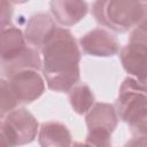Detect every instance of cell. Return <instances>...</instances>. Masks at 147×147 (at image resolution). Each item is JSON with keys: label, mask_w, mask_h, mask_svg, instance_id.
<instances>
[{"label": "cell", "mask_w": 147, "mask_h": 147, "mask_svg": "<svg viewBox=\"0 0 147 147\" xmlns=\"http://www.w3.org/2000/svg\"><path fill=\"white\" fill-rule=\"evenodd\" d=\"M71 147H91L87 142H74V145H71Z\"/></svg>", "instance_id": "cell-20"}, {"label": "cell", "mask_w": 147, "mask_h": 147, "mask_svg": "<svg viewBox=\"0 0 147 147\" xmlns=\"http://www.w3.org/2000/svg\"><path fill=\"white\" fill-rule=\"evenodd\" d=\"M40 147H71V134L68 127L56 121L41 124L38 134Z\"/></svg>", "instance_id": "cell-12"}, {"label": "cell", "mask_w": 147, "mask_h": 147, "mask_svg": "<svg viewBox=\"0 0 147 147\" xmlns=\"http://www.w3.org/2000/svg\"><path fill=\"white\" fill-rule=\"evenodd\" d=\"M85 122L88 131L100 130L113 133L117 126L118 117L115 108L105 102L95 103L85 117Z\"/></svg>", "instance_id": "cell-10"}, {"label": "cell", "mask_w": 147, "mask_h": 147, "mask_svg": "<svg viewBox=\"0 0 147 147\" xmlns=\"http://www.w3.org/2000/svg\"><path fill=\"white\" fill-rule=\"evenodd\" d=\"M28 47L23 32L15 26H7L0 30V62H7L20 54Z\"/></svg>", "instance_id": "cell-11"}, {"label": "cell", "mask_w": 147, "mask_h": 147, "mask_svg": "<svg viewBox=\"0 0 147 147\" xmlns=\"http://www.w3.org/2000/svg\"><path fill=\"white\" fill-rule=\"evenodd\" d=\"M85 142L91 147H111V133L100 130L88 131Z\"/></svg>", "instance_id": "cell-16"}, {"label": "cell", "mask_w": 147, "mask_h": 147, "mask_svg": "<svg viewBox=\"0 0 147 147\" xmlns=\"http://www.w3.org/2000/svg\"><path fill=\"white\" fill-rule=\"evenodd\" d=\"M2 125L11 147L30 144L37 137L38 122L36 117L24 108L10 111L6 116Z\"/></svg>", "instance_id": "cell-5"}, {"label": "cell", "mask_w": 147, "mask_h": 147, "mask_svg": "<svg viewBox=\"0 0 147 147\" xmlns=\"http://www.w3.org/2000/svg\"><path fill=\"white\" fill-rule=\"evenodd\" d=\"M8 83L17 102L21 103L37 100L45 91V80L36 70L20 71L9 77Z\"/></svg>", "instance_id": "cell-6"}, {"label": "cell", "mask_w": 147, "mask_h": 147, "mask_svg": "<svg viewBox=\"0 0 147 147\" xmlns=\"http://www.w3.org/2000/svg\"><path fill=\"white\" fill-rule=\"evenodd\" d=\"M52 14L60 24L71 26L78 23L87 14V3L78 0H55L51 1Z\"/></svg>", "instance_id": "cell-9"}, {"label": "cell", "mask_w": 147, "mask_h": 147, "mask_svg": "<svg viewBox=\"0 0 147 147\" xmlns=\"http://www.w3.org/2000/svg\"><path fill=\"white\" fill-rule=\"evenodd\" d=\"M79 44L84 53L92 56L108 57L117 54L119 51V44L116 37L101 28L93 29L85 33L79 39Z\"/></svg>", "instance_id": "cell-7"}, {"label": "cell", "mask_w": 147, "mask_h": 147, "mask_svg": "<svg viewBox=\"0 0 147 147\" xmlns=\"http://www.w3.org/2000/svg\"><path fill=\"white\" fill-rule=\"evenodd\" d=\"M0 147H11L10 144H9V140H8L7 136L5 133L2 123H0Z\"/></svg>", "instance_id": "cell-19"}, {"label": "cell", "mask_w": 147, "mask_h": 147, "mask_svg": "<svg viewBox=\"0 0 147 147\" xmlns=\"http://www.w3.org/2000/svg\"><path fill=\"white\" fill-rule=\"evenodd\" d=\"M14 8L10 2L0 0V30L9 26L13 17Z\"/></svg>", "instance_id": "cell-17"}, {"label": "cell", "mask_w": 147, "mask_h": 147, "mask_svg": "<svg viewBox=\"0 0 147 147\" xmlns=\"http://www.w3.org/2000/svg\"><path fill=\"white\" fill-rule=\"evenodd\" d=\"M40 69H41V57L38 51L30 46H28L25 51L15 59L7 62H0V74L8 78L20 71H24V70L39 71Z\"/></svg>", "instance_id": "cell-13"}, {"label": "cell", "mask_w": 147, "mask_h": 147, "mask_svg": "<svg viewBox=\"0 0 147 147\" xmlns=\"http://www.w3.org/2000/svg\"><path fill=\"white\" fill-rule=\"evenodd\" d=\"M146 55L147 32L146 21L140 23L132 31L129 42L121 49L119 57L124 70L132 78L146 84Z\"/></svg>", "instance_id": "cell-4"}, {"label": "cell", "mask_w": 147, "mask_h": 147, "mask_svg": "<svg viewBox=\"0 0 147 147\" xmlns=\"http://www.w3.org/2000/svg\"><path fill=\"white\" fill-rule=\"evenodd\" d=\"M69 101L75 110V113L83 115L88 113L94 103V94L88 85L86 84H76L68 92Z\"/></svg>", "instance_id": "cell-14"}, {"label": "cell", "mask_w": 147, "mask_h": 147, "mask_svg": "<svg viewBox=\"0 0 147 147\" xmlns=\"http://www.w3.org/2000/svg\"><path fill=\"white\" fill-rule=\"evenodd\" d=\"M56 28L55 22L48 14L38 13L29 18L24 31V38L30 45L41 48Z\"/></svg>", "instance_id": "cell-8"}, {"label": "cell", "mask_w": 147, "mask_h": 147, "mask_svg": "<svg viewBox=\"0 0 147 147\" xmlns=\"http://www.w3.org/2000/svg\"><path fill=\"white\" fill-rule=\"evenodd\" d=\"M41 69L49 90L69 92L79 80V46L72 33L56 28L41 46Z\"/></svg>", "instance_id": "cell-1"}, {"label": "cell", "mask_w": 147, "mask_h": 147, "mask_svg": "<svg viewBox=\"0 0 147 147\" xmlns=\"http://www.w3.org/2000/svg\"><path fill=\"white\" fill-rule=\"evenodd\" d=\"M17 103L8 80L0 78V119L13 111Z\"/></svg>", "instance_id": "cell-15"}, {"label": "cell", "mask_w": 147, "mask_h": 147, "mask_svg": "<svg viewBox=\"0 0 147 147\" xmlns=\"http://www.w3.org/2000/svg\"><path fill=\"white\" fill-rule=\"evenodd\" d=\"M124 147H146V136L136 137V138L129 140Z\"/></svg>", "instance_id": "cell-18"}, {"label": "cell", "mask_w": 147, "mask_h": 147, "mask_svg": "<svg viewBox=\"0 0 147 147\" xmlns=\"http://www.w3.org/2000/svg\"><path fill=\"white\" fill-rule=\"evenodd\" d=\"M92 11L98 23L118 32H125L146 21V2L144 1H96Z\"/></svg>", "instance_id": "cell-3"}, {"label": "cell", "mask_w": 147, "mask_h": 147, "mask_svg": "<svg viewBox=\"0 0 147 147\" xmlns=\"http://www.w3.org/2000/svg\"><path fill=\"white\" fill-rule=\"evenodd\" d=\"M116 114L129 125L133 134H137V137L146 136V84H142L132 77H126L119 87L116 101Z\"/></svg>", "instance_id": "cell-2"}]
</instances>
